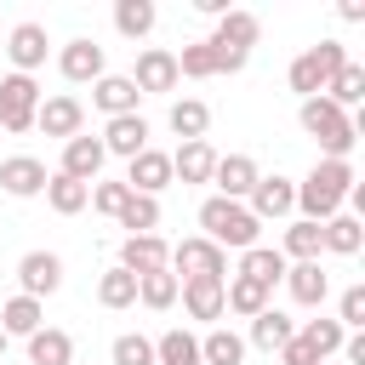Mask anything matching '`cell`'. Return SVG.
I'll list each match as a JSON object with an SVG mask.
<instances>
[{
    "label": "cell",
    "instance_id": "1",
    "mask_svg": "<svg viewBox=\"0 0 365 365\" xmlns=\"http://www.w3.org/2000/svg\"><path fill=\"white\" fill-rule=\"evenodd\" d=\"M348 188H354V165H348V160H319V165L297 182V211H302L308 222H331V217L342 211Z\"/></svg>",
    "mask_w": 365,
    "mask_h": 365
},
{
    "label": "cell",
    "instance_id": "2",
    "mask_svg": "<svg viewBox=\"0 0 365 365\" xmlns=\"http://www.w3.org/2000/svg\"><path fill=\"white\" fill-rule=\"evenodd\" d=\"M200 240H211L217 251H251V245H262V222L240 205V200H222V194H211L205 205H200Z\"/></svg>",
    "mask_w": 365,
    "mask_h": 365
},
{
    "label": "cell",
    "instance_id": "3",
    "mask_svg": "<svg viewBox=\"0 0 365 365\" xmlns=\"http://www.w3.org/2000/svg\"><path fill=\"white\" fill-rule=\"evenodd\" d=\"M297 120H302V131L325 148V160H348L354 143H359V120H348V114H342L336 103H325V97H302Z\"/></svg>",
    "mask_w": 365,
    "mask_h": 365
},
{
    "label": "cell",
    "instance_id": "4",
    "mask_svg": "<svg viewBox=\"0 0 365 365\" xmlns=\"http://www.w3.org/2000/svg\"><path fill=\"white\" fill-rule=\"evenodd\" d=\"M342 63H348L342 40H319V46H308V51L291 63V74H285V80H291V91H297V97H319V91H325V80H331Z\"/></svg>",
    "mask_w": 365,
    "mask_h": 365
},
{
    "label": "cell",
    "instance_id": "5",
    "mask_svg": "<svg viewBox=\"0 0 365 365\" xmlns=\"http://www.w3.org/2000/svg\"><path fill=\"white\" fill-rule=\"evenodd\" d=\"M165 268L177 274V285L182 279H228V251H217L211 240H182V245H171Z\"/></svg>",
    "mask_w": 365,
    "mask_h": 365
},
{
    "label": "cell",
    "instance_id": "6",
    "mask_svg": "<svg viewBox=\"0 0 365 365\" xmlns=\"http://www.w3.org/2000/svg\"><path fill=\"white\" fill-rule=\"evenodd\" d=\"M40 108V86L34 74H6L0 80V131H29Z\"/></svg>",
    "mask_w": 365,
    "mask_h": 365
},
{
    "label": "cell",
    "instance_id": "7",
    "mask_svg": "<svg viewBox=\"0 0 365 365\" xmlns=\"http://www.w3.org/2000/svg\"><path fill=\"white\" fill-rule=\"evenodd\" d=\"M245 211L257 217V222H279V217H291L297 211V182L291 177H257V188L245 194Z\"/></svg>",
    "mask_w": 365,
    "mask_h": 365
},
{
    "label": "cell",
    "instance_id": "8",
    "mask_svg": "<svg viewBox=\"0 0 365 365\" xmlns=\"http://www.w3.org/2000/svg\"><path fill=\"white\" fill-rule=\"evenodd\" d=\"M34 125L46 131V137H80V125H86V103L80 97H68V91H57V97H40V108H34Z\"/></svg>",
    "mask_w": 365,
    "mask_h": 365
},
{
    "label": "cell",
    "instance_id": "9",
    "mask_svg": "<svg viewBox=\"0 0 365 365\" xmlns=\"http://www.w3.org/2000/svg\"><path fill=\"white\" fill-rule=\"evenodd\" d=\"M17 285H23V297H51L57 285H63V257L57 251H23V262H17Z\"/></svg>",
    "mask_w": 365,
    "mask_h": 365
},
{
    "label": "cell",
    "instance_id": "10",
    "mask_svg": "<svg viewBox=\"0 0 365 365\" xmlns=\"http://www.w3.org/2000/svg\"><path fill=\"white\" fill-rule=\"evenodd\" d=\"M103 160H108V154H103V143L80 131V137H68V143H63V165H57V171L91 188V182H103Z\"/></svg>",
    "mask_w": 365,
    "mask_h": 365
},
{
    "label": "cell",
    "instance_id": "11",
    "mask_svg": "<svg viewBox=\"0 0 365 365\" xmlns=\"http://www.w3.org/2000/svg\"><path fill=\"white\" fill-rule=\"evenodd\" d=\"M125 188H131V194H148V200H160V188H171V154H160V148H143L137 160H125Z\"/></svg>",
    "mask_w": 365,
    "mask_h": 365
},
{
    "label": "cell",
    "instance_id": "12",
    "mask_svg": "<svg viewBox=\"0 0 365 365\" xmlns=\"http://www.w3.org/2000/svg\"><path fill=\"white\" fill-rule=\"evenodd\" d=\"M46 160H34V154H11V160H0V188L11 194V200H34V194H46Z\"/></svg>",
    "mask_w": 365,
    "mask_h": 365
},
{
    "label": "cell",
    "instance_id": "13",
    "mask_svg": "<svg viewBox=\"0 0 365 365\" xmlns=\"http://www.w3.org/2000/svg\"><path fill=\"white\" fill-rule=\"evenodd\" d=\"M46 51H51L46 23H17V29L6 34V57H11V68H17V74H34V68L46 63Z\"/></svg>",
    "mask_w": 365,
    "mask_h": 365
},
{
    "label": "cell",
    "instance_id": "14",
    "mask_svg": "<svg viewBox=\"0 0 365 365\" xmlns=\"http://www.w3.org/2000/svg\"><path fill=\"white\" fill-rule=\"evenodd\" d=\"M131 86L148 97V91H171L177 86V51H165V46H143L137 51V74H131Z\"/></svg>",
    "mask_w": 365,
    "mask_h": 365
},
{
    "label": "cell",
    "instance_id": "15",
    "mask_svg": "<svg viewBox=\"0 0 365 365\" xmlns=\"http://www.w3.org/2000/svg\"><path fill=\"white\" fill-rule=\"evenodd\" d=\"M257 177H262V171H257V160H251V154H217L211 182H217V194H222V200H240V205H245V194L257 188Z\"/></svg>",
    "mask_w": 365,
    "mask_h": 365
},
{
    "label": "cell",
    "instance_id": "16",
    "mask_svg": "<svg viewBox=\"0 0 365 365\" xmlns=\"http://www.w3.org/2000/svg\"><path fill=\"white\" fill-rule=\"evenodd\" d=\"M57 68H63V80H74V86H97L108 68H103V46L97 40H68L63 51H57Z\"/></svg>",
    "mask_w": 365,
    "mask_h": 365
},
{
    "label": "cell",
    "instance_id": "17",
    "mask_svg": "<svg viewBox=\"0 0 365 365\" xmlns=\"http://www.w3.org/2000/svg\"><path fill=\"white\" fill-rule=\"evenodd\" d=\"M103 154H120V160H137L143 148H148V120L143 114H120V120H108L103 125Z\"/></svg>",
    "mask_w": 365,
    "mask_h": 365
},
{
    "label": "cell",
    "instance_id": "18",
    "mask_svg": "<svg viewBox=\"0 0 365 365\" xmlns=\"http://www.w3.org/2000/svg\"><path fill=\"white\" fill-rule=\"evenodd\" d=\"M165 262H171V245H165L160 234H131V240L120 245V268L137 274V279L154 274V268H165Z\"/></svg>",
    "mask_w": 365,
    "mask_h": 365
},
{
    "label": "cell",
    "instance_id": "19",
    "mask_svg": "<svg viewBox=\"0 0 365 365\" xmlns=\"http://www.w3.org/2000/svg\"><path fill=\"white\" fill-rule=\"evenodd\" d=\"M91 103L108 114V120H120V114H137V103H143V91L131 86V74H103L97 86H91Z\"/></svg>",
    "mask_w": 365,
    "mask_h": 365
},
{
    "label": "cell",
    "instance_id": "20",
    "mask_svg": "<svg viewBox=\"0 0 365 365\" xmlns=\"http://www.w3.org/2000/svg\"><path fill=\"white\" fill-rule=\"evenodd\" d=\"M285 291H291L297 308H319V302L331 297V279H325L319 262H291V268H285Z\"/></svg>",
    "mask_w": 365,
    "mask_h": 365
},
{
    "label": "cell",
    "instance_id": "21",
    "mask_svg": "<svg viewBox=\"0 0 365 365\" xmlns=\"http://www.w3.org/2000/svg\"><path fill=\"white\" fill-rule=\"evenodd\" d=\"M177 297H182V308H188V319H222L228 314V302H222V279H182L177 285Z\"/></svg>",
    "mask_w": 365,
    "mask_h": 365
},
{
    "label": "cell",
    "instance_id": "22",
    "mask_svg": "<svg viewBox=\"0 0 365 365\" xmlns=\"http://www.w3.org/2000/svg\"><path fill=\"white\" fill-rule=\"evenodd\" d=\"M291 336H297V319H291V314H279V308L268 302V308H262V314L251 319V336H245V348H262V354H279V348H285Z\"/></svg>",
    "mask_w": 365,
    "mask_h": 365
},
{
    "label": "cell",
    "instance_id": "23",
    "mask_svg": "<svg viewBox=\"0 0 365 365\" xmlns=\"http://www.w3.org/2000/svg\"><path fill=\"white\" fill-rule=\"evenodd\" d=\"M257 34H262L257 11H240V6H228V11L217 17V34H211V46H228V51H251V46H257Z\"/></svg>",
    "mask_w": 365,
    "mask_h": 365
},
{
    "label": "cell",
    "instance_id": "24",
    "mask_svg": "<svg viewBox=\"0 0 365 365\" xmlns=\"http://www.w3.org/2000/svg\"><path fill=\"white\" fill-rule=\"evenodd\" d=\"M211 171H217V148L205 137L200 143H182L171 154V182H211Z\"/></svg>",
    "mask_w": 365,
    "mask_h": 365
},
{
    "label": "cell",
    "instance_id": "25",
    "mask_svg": "<svg viewBox=\"0 0 365 365\" xmlns=\"http://www.w3.org/2000/svg\"><path fill=\"white\" fill-rule=\"evenodd\" d=\"M285 257L274 251V245H251V251H240V279H257L262 291H274L279 279H285Z\"/></svg>",
    "mask_w": 365,
    "mask_h": 365
},
{
    "label": "cell",
    "instance_id": "26",
    "mask_svg": "<svg viewBox=\"0 0 365 365\" xmlns=\"http://www.w3.org/2000/svg\"><path fill=\"white\" fill-rule=\"evenodd\" d=\"M319 251H325V234H319V222H308V217H297V222L285 228V240H279V257H285V262H319Z\"/></svg>",
    "mask_w": 365,
    "mask_h": 365
},
{
    "label": "cell",
    "instance_id": "27",
    "mask_svg": "<svg viewBox=\"0 0 365 365\" xmlns=\"http://www.w3.org/2000/svg\"><path fill=\"white\" fill-rule=\"evenodd\" d=\"M29 365H74V336L40 325V331L29 336Z\"/></svg>",
    "mask_w": 365,
    "mask_h": 365
},
{
    "label": "cell",
    "instance_id": "28",
    "mask_svg": "<svg viewBox=\"0 0 365 365\" xmlns=\"http://www.w3.org/2000/svg\"><path fill=\"white\" fill-rule=\"evenodd\" d=\"M319 97H325V103H336V108L348 114L354 103H365V68H359V63H342V68L325 80V91H319Z\"/></svg>",
    "mask_w": 365,
    "mask_h": 365
},
{
    "label": "cell",
    "instance_id": "29",
    "mask_svg": "<svg viewBox=\"0 0 365 365\" xmlns=\"http://www.w3.org/2000/svg\"><path fill=\"white\" fill-rule=\"evenodd\" d=\"M46 205H51L57 217H74V211L91 205V188L74 182V177H63V171H51V177H46Z\"/></svg>",
    "mask_w": 365,
    "mask_h": 365
},
{
    "label": "cell",
    "instance_id": "30",
    "mask_svg": "<svg viewBox=\"0 0 365 365\" xmlns=\"http://www.w3.org/2000/svg\"><path fill=\"white\" fill-rule=\"evenodd\" d=\"M200 359H205V365H240V359H245V336L228 331V325H211V331L200 336Z\"/></svg>",
    "mask_w": 365,
    "mask_h": 365
},
{
    "label": "cell",
    "instance_id": "31",
    "mask_svg": "<svg viewBox=\"0 0 365 365\" xmlns=\"http://www.w3.org/2000/svg\"><path fill=\"white\" fill-rule=\"evenodd\" d=\"M319 234H325V251H336V257H354L365 245V222L348 217V211H336L331 222H319Z\"/></svg>",
    "mask_w": 365,
    "mask_h": 365
},
{
    "label": "cell",
    "instance_id": "32",
    "mask_svg": "<svg viewBox=\"0 0 365 365\" xmlns=\"http://www.w3.org/2000/svg\"><path fill=\"white\" fill-rule=\"evenodd\" d=\"M40 319H46V308H40L34 297H23V291L0 308V331H6V336H34V331H40Z\"/></svg>",
    "mask_w": 365,
    "mask_h": 365
},
{
    "label": "cell",
    "instance_id": "33",
    "mask_svg": "<svg viewBox=\"0 0 365 365\" xmlns=\"http://www.w3.org/2000/svg\"><path fill=\"white\" fill-rule=\"evenodd\" d=\"M160 23V11H154V0H114V29L125 34V40H143L148 29Z\"/></svg>",
    "mask_w": 365,
    "mask_h": 365
},
{
    "label": "cell",
    "instance_id": "34",
    "mask_svg": "<svg viewBox=\"0 0 365 365\" xmlns=\"http://www.w3.org/2000/svg\"><path fill=\"white\" fill-rule=\"evenodd\" d=\"M222 302H228V314H245V319H257L262 308H268V291L257 285V279H222Z\"/></svg>",
    "mask_w": 365,
    "mask_h": 365
},
{
    "label": "cell",
    "instance_id": "35",
    "mask_svg": "<svg viewBox=\"0 0 365 365\" xmlns=\"http://www.w3.org/2000/svg\"><path fill=\"white\" fill-rule=\"evenodd\" d=\"M297 336H302V342H308V354H314V359L325 365L331 354H342V336H348V331H342L336 319H325V314H319V319H308V325H302Z\"/></svg>",
    "mask_w": 365,
    "mask_h": 365
},
{
    "label": "cell",
    "instance_id": "36",
    "mask_svg": "<svg viewBox=\"0 0 365 365\" xmlns=\"http://www.w3.org/2000/svg\"><path fill=\"white\" fill-rule=\"evenodd\" d=\"M205 125H211V108H205L200 97H182V103H171V131H177L182 143H200V137H205Z\"/></svg>",
    "mask_w": 365,
    "mask_h": 365
},
{
    "label": "cell",
    "instance_id": "37",
    "mask_svg": "<svg viewBox=\"0 0 365 365\" xmlns=\"http://www.w3.org/2000/svg\"><path fill=\"white\" fill-rule=\"evenodd\" d=\"M120 228H125V240H131V234H154V228H160V200H148V194H125V205H120Z\"/></svg>",
    "mask_w": 365,
    "mask_h": 365
},
{
    "label": "cell",
    "instance_id": "38",
    "mask_svg": "<svg viewBox=\"0 0 365 365\" xmlns=\"http://www.w3.org/2000/svg\"><path fill=\"white\" fill-rule=\"evenodd\" d=\"M137 302H143V308H154V314H165V308L177 302V274H171V268L143 274V279H137Z\"/></svg>",
    "mask_w": 365,
    "mask_h": 365
},
{
    "label": "cell",
    "instance_id": "39",
    "mask_svg": "<svg viewBox=\"0 0 365 365\" xmlns=\"http://www.w3.org/2000/svg\"><path fill=\"white\" fill-rule=\"evenodd\" d=\"M154 365H205V359H200V336L165 331V336L154 342Z\"/></svg>",
    "mask_w": 365,
    "mask_h": 365
},
{
    "label": "cell",
    "instance_id": "40",
    "mask_svg": "<svg viewBox=\"0 0 365 365\" xmlns=\"http://www.w3.org/2000/svg\"><path fill=\"white\" fill-rule=\"evenodd\" d=\"M97 302H103V308H131V302H137V274L108 268V274L97 279Z\"/></svg>",
    "mask_w": 365,
    "mask_h": 365
},
{
    "label": "cell",
    "instance_id": "41",
    "mask_svg": "<svg viewBox=\"0 0 365 365\" xmlns=\"http://www.w3.org/2000/svg\"><path fill=\"white\" fill-rule=\"evenodd\" d=\"M211 80L217 74V51H211V40H194V46H182L177 51V80Z\"/></svg>",
    "mask_w": 365,
    "mask_h": 365
},
{
    "label": "cell",
    "instance_id": "42",
    "mask_svg": "<svg viewBox=\"0 0 365 365\" xmlns=\"http://www.w3.org/2000/svg\"><path fill=\"white\" fill-rule=\"evenodd\" d=\"M114 365H154V342H148V336H137V331L114 336Z\"/></svg>",
    "mask_w": 365,
    "mask_h": 365
},
{
    "label": "cell",
    "instance_id": "43",
    "mask_svg": "<svg viewBox=\"0 0 365 365\" xmlns=\"http://www.w3.org/2000/svg\"><path fill=\"white\" fill-rule=\"evenodd\" d=\"M336 325H342V331H365V285H348V291H342Z\"/></svg>",
    "mask_w": 365,
    "mask_h": 365
},
{
    "label": "cell",
    "instance_id": "44",
    "mask_svg": "<svg viewBox=\"0 0 365 365\" xmlns=\"http://www.w3.org/2000/svg\"><path fill=\"white\" fill-rule=\"evenodd\" d=\"M125 182H91V205L103 211V217H120V205H125Z\"/></svg>",
    "mask_w": 365,
    "mask_h": 365
},
{
    "label": "cell",
    "instance_id": "45",
    "mask_svg": "<svg viewBox=\"0 0 365 365\" xmlns=\"http://www.w3.org/2000/svg\"><path fill=\"white\" fill-rule=\"evenodd\" d=\"M279 365H319V359L308 354V342H302V336H291V342L279 348Z\"/></svg>",
    "mask_w": 365,
    "mask_h": 365
},
{
    "label": "cell",
    "instance_id": "46",
    "mask_svg": "<svg viewBox=\"0 0 365 365\" xmlns=\"http://www.w3.org/2000/svg\"><path fill=\"white\" fill-rule=\"evenodd\" d=\"M211 51H217V74H240L251 57V51H228V46H211Z\"/></svg>",
    "mask_w": 365,
    "mask_h": 365
},
{
    "label": "cell",
    "instance_id": "47",
    "mask_svg": "<svg viewBox=\"0 0 365 365\" xmlns=\"http://www.w3.org/2000/svg\"><path fill=\"white\" fill-rule=\"evenodd\" d=\"M6 342H11V336H6V331H0V354H6Z\"/></svg>",
    "mask_w": 365,
    "mask_h": 365
}]
</instances>
